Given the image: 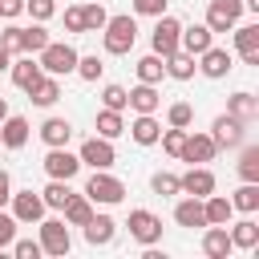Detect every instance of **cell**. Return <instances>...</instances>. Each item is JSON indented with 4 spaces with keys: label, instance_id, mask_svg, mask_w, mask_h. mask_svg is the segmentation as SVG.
I'll list each match as a JSON object with an SVG mask.
<instances>
[{
    "label": "cell",
    "instance_id": "6da1fadb",
    "mask_svg": "<svg viewBox=\"0 0 259 259\" xmlns=\"http://www.w3.org/2000/svg\"><path fill=\"white\" fill-rule=\"evenodd\" d=\"M134 40H138V20H134L130 12L105 20V28H101V45H105L109 57H125V53L134 49Z\"/></svg>",
    "mask_w": 259,
    "mask_h": 259
},
{
    "label": "cell",
    "instance_id": "7a4b0ae2",
    "mask_svg": "<svg viewBox=\"0 0 259 259\" xmlns=\"http://www.w3.org/2000/svg\"><path fill=\"white\" fill-rule=\"evenodd\" d=\"M77 49L69 45V40H49L40 53H36V65H40V73H49V77H69L73 69H77Z\"/></svg>",
    "mask_w": 259,
    "mask_h": 259
},
{
    "label": "cell",
    "instance_id": "3957f363",
    "mask_svg": "<svg viewBox=\"0 0 259 259\" xmlns=\"http://www.w3.org/2000/svg\"><path fill=\"white\" fill-rule=\"evenodd\" d=\"M85 198H89L93 206H97V202H101V206H117V202L125 198V182L113 178L109 170H93L89 182H85Z\"/></svg>",
    "mask_w": 259,
    "mask_h": 259
},
{
    "label": "cell",
    "instance_id": "277c9868",
    "mask_svg": "<svg viewBox=\"0 0 259 259\" xmlns=\"http://www.w3.org/2000/svg\"><path fill=\"white\" fill-rule=\"evenodd\" d=\"M40 227V251L45 255H69V247H73V235H69V223L65 219H40L36 223Z\"/></svg>",
    "mask_w": 259,
    "mask_h": 259
},
{
    "label": "cell",
    "instance_id": "5b68a950",
    "mask_svg": "<svg viewBox=\"0 0 259 259\" xmlns=\"http://www.w3.org/2000/svg\"><path fill=\"white\" fill-rule=\"evenodd\" d=\"M12 219L20 223V227H32V223H40L45 219V198H40V190H12Z\"/></svg>",
    "mask_w": 259,
    "mask_h": 259
},
{
    "label": "cell",
    "instance_id": "8992f818",
    "mask_svg": "<svg viewBox=\"0 0 259 259\" xmlns=\"http://www.w3.org/2000/svg\"><path fill=\"white\" fill-rule=\"evenodd\" d=\"M210 138H214L219 150H239V146L247 142V121H239V117H231V113H219L214 125H210Z\"/></svg>",
    "mask_w": 259,
    "mask_h": 259
},
{
    "label": "cell",
    "instance_id": "52a82bcc",
    "mask_svg": "<svg viewBox=\"0 0 259 259\" xmlns=\"http://www.w3.org/2000/svg\"><path fill=\"white\" fill-rule=\"evenodd\" d=\"M45 174L49 178H61V182H73L77 178V170H81V158L77 154H69V146H49V154H45Z\"/></svg>",
    "mask_w": 259,
    "mask_h": 259
},
{
    "label": "cell",
    "instance_id": "ba28073f",
    "mask_svg": "<svg viewBox=\"0 0 259 259\" xmlns=\"http://www.w3.org/2000/svg\"><path fill=\"white\" fill-rule=\"evenodd\" d=\"M77 158H81V166L109 170V166L117 162V150H113V142H109V138H85V142H81V150H77Z\"/></svg>",
    "mask_w": 259,
    "mask_h": 259
},
{
    "label": "cell",
    "instance_id": "9c48e42d",
    "mask_svg": "<svg viewBox=\"0 0 259 259\" xmlns=\"http://www.w3.org/2000/svg\"><path fill=\"white\" fill-rule=\"evenodd\" d=\"M158 24H154V32H150V49L158 53V57H170L174 49H178V36H182V24L174 20V16H154Z\"/></svg>",
    "mask_w": 259,
    "mask_h": 259
},
{
    "label": "cell",
    "instance_id": "30bf717a",
    "mask_svg": "<svg viewBox=\"0 0 259 259\" xmlns=\"http://www.w3.org/2000/svg\"><path fill=\"white\" fill-rule=\"evenodd\" d=\"M214 154H219V146H214V138L210 134H190L186 130V142H182V162H190V166H206V162H214Z\"/></svg>",
    "mask_w": 259,
    "mask_h": 259
},
{
    "label": "cell",
    "instance_id": "8fae6325",
    "mask_svg": "<svg viewBox=\"0 0 259 259\" xmlns=\"http://www.w3.org/2000/svg\"><path fill=\"white\" fill-rule=\"evenodd\" d=\"M130 235L142 243V247H154L158 239H162V219L154 214V210H130Z\"/></svg>",
    "mask_w": 259,
    "mask_h": 259
},
{
    "label": "cell",
    "instance_id": "7c38bea8",
    "mask_svg": "<svg viewBox=\"0 0 259 259\" xmlns=\"http://www.w3.org/2000/svg\"><path fill=\"white\" fill-rule=\"evenodd\" d=\"M194 61H198V73H202V77H210V81H223V77L235 69L231 53H227V49H219V45H210V49H206V53H198Z\"/></svg>",
    "mask_w": 259,
    "mask_h": 259
},
{
    "label": "cell",
    "instance_id": "4fadbf2b",
    "mask_svg": "<svg viewBox=\"0 0 259 259\" xmlns=\"http://www.w3.org/2000/svg\"><path fill=\"white\" fill-rule=\"evenodd\" d=\"M28 138H32V125H28V117H20V113H8V117L0 121V146H4V150H20Z\"/></svg>",
    "mask_w": 259,
    "mask_h": 259
},
{
    "label": "cell",
    "instance_id": "5bb4252c",
    "mask_svg": "<svg viewBox=\"0 0 259 259\" xmlns=\"http://www.w3.org/2000/svg\"><path fill=\"white\" fill-rule=\"evenodd\" d=\"M235 53L243 57V65H259V24H235Z\"/></svg>",
    "mask_w": 259,
    "mask_h": 259
},
{
    "label": "cell",
    "instance_id": "9a60e30c",
    "mask_svg": "<svg viewBox=\"0 0 259 259\" xmlns=\"http://www.w3.org/2000/svg\"><path fill=\"white\" fill-rule=\"evenodd\" d=\"M178 190L182 194H194V198H206L214 190V174L206 166H190L186 174H178Z\"/></svg>",
    "mask_w": 259,
    "mask_h": 259
},
{
    "label": "cell",
    "instance_id": "2e32d148",
    "mask_svg": "<svg viewBox=\"0 0 259 259\" xmlns=\"http://www.w3.org/2000/svg\"><path fill=\"white\" fill-rule=\"evenodd\" d=\"M81 231H85V243H89V247H109V243L117 239V223H113L109 214H97V210H93V219H89Z\"/></svg>",
    "mask_w": 259,
    "mask_h": 259
},
{
    "label": "cell",
    "instance_id": "e0dca14e",
    "mask_svg": "<svg viewBox=\"0 0 259 259\" xmlns=\"http://www.w3.org/2000/svg\"><path fill=\"white\" fill-rule=\"evenodd\" d=\"M210 45H214V32H210L206 24H190V28H182V36H178V49H182V53H190V57L206 53Z\"/></svg>",
    "mask_w": 259,
    "mask_h": 259
},
{
    "label": "cell",
    "instance_id": "ac0fdd59",
    "mask_svg": "<svg viewBox=\"0 0 259 259\" xmlns=\"http://www.w3.org/2000/svg\"><path fill=\"white\" fill-rule=\"evenodd\" d=\"M227 113L251 125V121H259V97H255V93H247V89H239V93H231V97H227Z\"/></svg>",
    "mask_w": 259,
    "mask_h": 259
},
{
    "label": "cell",
    "instance_id": "d6986e66",
    "mask_svg": "<svg viewBox=\"0 0 259 259\" xmlns=\"http://www.w3.org/2000/svg\"><path fill=\"white\" fill-rule=\"evenodd\" d=\"M125 134H130L138 146H158V134H162V125H158V117H154V113H138V117L125 125Z\"/></svg>",
    "mask_w": 259,
    "mask_h": 259
},
{
    "label": "cell",
    "instance_id": "ffe728a7",
    "mask_svg": "<svg viewBox=\"0 0 259 259\" xmlns=\"http://www.w3.org/2000/svg\"><path fill=\"white\" fill-rule=\"evenodd\" d=\"M202 214H206V227H227L231 223V214H235V206H231V198L227 194H206L202 198Z\"/></svg>",
    "mask_w": 259,
    "mask_h": 259
},
{
    "label": "cell",
    "instance_id": "44dd1931",
    "mask_svg": "<svg viewBox=\"0 0 259 259\" xmlns=\"http://www.w3.org/2000/svg\"><path fill=\"white\" fill-rule=\"evenodd\" d=\"M227 227H231V223H227ZM227 235H231V247H235V251H255V247H259V223H255L251 214L239 219Z\"/></svg>",
    "mask_w": 259,
    "mask_h": 259
},
{
    "label": "cell",
    "instance_id": "7402d4cb",
    "mask_svg": "<svg viewBox=\"0 0 259 259\" xmlns=\"http://www.w3.org/2000/svg\"><path fill=\"white\" fill-rule=\"evenodd\" d=\"M158 105H162V93H158V85H146V81H138V85L130 89V109H134V113H158Z\"/></svg>",
    "mask_w": 259,
    "mask_h": 259
},
{
    "label": "cell",
    "instance_id": "603a6c76",
    "mask_svg": "<svg viewBox=\"0 0 259 259\" xmlns=\"http://www.w3.org/2000/svg\"><path fill=\"white\" fill-rule=\"evenodd\" d=\"M174 223L178 227H206V214H202V198H194V194H186L182 202H174Z\"/></svg>",
    "mask_w": 259,
    "mask_h": 259
},
{
    "label": "cell",
    "instance_id": "cb8c5ba5",
    "mask_svg": "<svg viewBox=\"0 0 259 259\" xmlns=\"http://www.w3.org/2000/svg\"><path fill=\"white\" fill-rule=\"evenodd\" d=\"M235 247H231V235H227V227H206L202 231V255L206 259H227Z\"/></svg>",
    "mask_w": 259,
    "mask_h": 259
},
{
    "label": "cell",
    "instance_id": "d4e9b609",
    "mask_svg": "<svg viewBox=\"0 0 259 259\" xmlns=\"http://www.w3.org/2000/svg\"><path fill=\"white\" fill-rule=\"evenodd\" d=\"M162 65H166V77H174V81H190L198 73V61L190 53H182V49H174L170 57H162Z\"/></svg>",
    "mask_w": 259,
    "mask_h": 259
},
{
    "label": "cell",
    "instance_id": "484cf974",
    "mask_svg": "<svg viewBox=\"0 0 259 259\" xmlns=\"http://www.w3.org/2000/svg\"><path fill=\"white\" fill-rule=\"evenodd\" d=\"M40 142H45V146H69V142H73V121H69V117H45Z\"/></svg>",
    "mask_w": 259,
    "mask_h": 259
},
{
    "label": "cell",
    "instance_id": "4316f807",
    "mask_svg": "<svg viewBox=\"0 0 259 259\" xmlns=\"http://www.w3.org/2000/svg\"><path fill=\"white\" fill-rule=\"evenodd\" d=\"M28 101H32V105H40V109L57 105V101H61V81L45 73V77H40V81H36V85L28 89Z\"/></svg>",
    "mask_w": 259,
    "mask_h": 259
},
{
    "label": "cell",
    "instance_id": "83f0119b",
    "mask_svg": "<svg viewBox=\"0 0 259 259\" xmlns=\"http://www.w3.org/2000/svg\"><path fill=\"white\" fill-rule=\"evenodd\" d=\"M8 69H12V85H20L24 93H28V89H32V85L45 77V73H40V65H36L32 57H20V61H12Z\"/></svg>",
    "mask_w": 259,
    "mask_h": 259
},
{
    "label": "cell",
    "instance_id": "f1b7e54d",
    "mask_svg": "<svg viewBox=\"0 0 259 259\" xmlns=\"http://www.w3.org/2000/svg\"><path fill=\"white\" fill-rule=\"evenodd\" d=\"M93 130H97V138H121L125 134V117L117 113V109H97V117H93Z\"/></svg>",
    "mask_w": 259,
    "mask_h": 259
},
{
    "label": "cell",
    "instance_id": "f546056e",
    "mask_svg": "<svg viewBox=\"0 0 259 259\" xmlns=\"http://www.w3.org/2000/svg\"><path fill=\"white\" fill-rule=\"evenodd\" d=\"M61 214H65V223H69V227H85V223L93 219V202H89L85 194H73V198L61 206Z\"/></svg>",
    "mask_w": 259,
    "mask_h": 259
},
{
    "label": "cell",
    "instance_id": "4dcf8cb0",
    "mask_svg": "<svg viewBox=\"0 0 259 259\" xmlns=\"http://www.w3.org/2000/svg\"><path fill=\"white\" fill-rule=\"evenodd\" d=\"M134 69H138V81H146V85H162V77H166V65L158 53H146Z\"/></svg>",
    "mask_w": 259,
    "mask_h": 259
},
{
    "label": "cell",
    "instance_id": "1f68e13d",
    "mask_svg": "<svg viewBox=\"0 0 259 259\" xmlns=\"http://www.w3.org/2000/svg\"><path fill=\"white\" fill-rule=\"evenodd\" d=\"M231 206L243 210V214H255V210H259V182H243V186L231 194Z\"/></svg>",
    "mask_w": 259,
    "mask_h": 259
},
{
    "label": "cell",
    "instance_id": "d6a6232c",
    "mask_svg": "<svg viewBox=\"0 0 259 259\" xmlns=\"http://www.w3.org/2000/svg\"><path fill=\"white\" fill-rule=\"evenodd\" d=\"M45 45H49V32H45L40 20H32V28H20V53H32L36 57Z\"/></svg>",
    "mask_w": 259,
    "mask_h": 259
},
{
    "label": "cell",
    "instance_id": "836d02e7",
    "mask_svg": "<svg viewBox=\"0 0 259 259\" xmlns=\"http://www.w3.org/2000/svg\"><path fill=\"white\" fill-rule=\"evenodd\" d=\"M40 198H45V206H49V210H61V206L73 198V190H69V182H61V178H49V186L40 190Z\"/></svg>",
    "mask_w": 259,
    "mask_h": 259
},
{
    "label": "cell",
    "instance_id": "e575fe53",
    "mask_svg": "<svg viewBox=\"0 0 259 259\" xmlns=\"http://www.w3.org/2000/svg\"><path fill=\"white\" fill-rule=\"evenodd\" d=\"M239 178L243 182H259V146H243V154H239Z\"/></svg>",
    "mask_w": 259,
    "mask_h": 259
},
{
    "label": "cell",
    "instance_id": "d590c367",
    "mask_svg": "<svg viewBox=\"0 0 259 259\" xmlns=\"http://www.w3.org/2000/svg\"><path fill=\"white\" fill-rule=\"evenodd\" d=\"M81 20H85V32H101L105 20H109V12L93 0V4H81Z\"/></svg>",
    "mask_w": 259,
    "mask_h": 259
},
{
    "label": "cell",
    "instance_id": "8d00e7d4",
    "mask_svg": "<svg viewBox=\"0 0 259 259\" xmlns=\"http://www.w3.org/2000/svg\"><path fill=\"white\" fill-rule=\"evenodd\" d=\"M81 81H97L101 73H105V61L97 57V53H89V57H77V69H73Z\"/></svg>",
    "mask_w": 259,
    "mask_h": 259
},
{
    "label": "cell",
    "instance_id": "74e56055",
    "mask_svg": "<svg viewBox=\"0 0 259 259\" xmlns=\"http://www.w3.org/2000/svg\"><path fill=\"white\" fill-rule=\"evenodd\" d=\"M101 109H130V89H121V85H105L101 89Z\"/></svg>",
    "mask_w": 259,
    "mask_h": 259
},
{
    "label": "cell",
    "instance_id": "f35d334b",
    "mask_svg": "<svg viewBox=\"0 0 259 259\" xmlns=\"http://www.w3.org/2000/svg\"><path fill=\"white\" fill-rule=\"evenodd\" d=\"M166 121L178 125V130H190V121H194V105H190V101H174V105L166 109Z\"/></svg>",
    "mask_w": 259,
    "mask_h": 259
},
{
    "label": "cell",
    "instance_id": "ab89813d",
    "mask_svg": "<svg viewBox=\"0 0 259 259\" xmlns=\"http://www.w3.org/2000/svg\"><path fill=\"white\" fill-rule=\"evenodd\" d=\"M150 190H154V194H162V198L182 194V190H178V174H170V170H158V174L150 178Z\"/></svg>",
    "mask_w": 259,
    "mask_h": 259
},
{
    "label": "cell",
    "instance_id": "60d3db41",
    "mask_svg": "<svg viewBox=\"0 0 259 259\" xmlns=\"http://www.w3.org/2000/svg\"><path fill=\"white\" fill-rule=\"evenodd\" d=\"M158 142H162V150H166L170 158H178V154H182V142H186V130L170 125V130H162V134H158Z\"/></svg>",
    "mask_w": 259,
    "mask_h": 259
},
{
    "label": "cell",
    "instance_id": "b9f144b4",
    "mask_svg": "<svg viewBox=\"0 0 259 259\" xmlns=\"http://www.w3.org/2000/svg\"><path fill=\"white\" fill-rule=\"evenodd\" d=\"M24 12H28L32 20H40V24H45V20H53V16H57V0H24Z\"/></svg>",
    "mask_w": 259,
    "mask_h": 259
},
{
    "label": "cell",
    "instance_id": "7bdbcfd3",
    "mask_svg": "<svg viewBox=\"0 0 259 259\" xmlns=\"http://www.w3.org/2000/svg\"><path fill=\"white\" fill-rule=\"evenodd\" d=\"M202 24H206L210 32H231L239 20H231V16H227V12H219V8H206V20H202Z\"/></svg>",
    "mask_w": 259,
    "mask_h": 259
},
{
    "label": "cell",
    "instance_id": "ee69618b",
    "mask_svg": "<svg viewBox=\"0 0 259 259\" xmlns=\"http://www.w3.org/2000/svg\"><path fill=\"white\" fill-rule=\"evenodd\" d=\"M12 255H16V259H40L45 251H40L36 239H12Z\"/></svg>",
    "mask_w": 259,
    "mask_h": 259
},
{
    "label": "cell",
    "instance_id": "f6af8a7d",
    "mask_svg": "<svg viewBox=\"0 0 259 259\" xmlns=\"http://www.w3.org/2000/svg\"><path fill=\"white\" fill-rule=\"evenodd\" d=\"M0 49L12 57V53H20V28L16 24H8V28H0Z\"/></svg>",
    "mask_w": 259,
    "mask_h": 259
},
{
    "label": "cell",
    "instance_id": "bcb514c9",
    "mask_svg": "<svg viewBox=\"0 0 259 259\" xmlns=\"http://www.w3.org/2000/svg\"><path fill=\"white\" fill-rule=\"evenodd\" d=\"M16 227H20V223H16L12 214H4V210H0V251H4V247H12V239H16Z\"/></svg>",
    "mask_w": 259,
    "mask_h": 259
},
{
    "label": "cell",
    "instance_id": "7dc6e473",
    "mask_svg": "<svg viewBox=\"0 0 259 259\" xmlns=\"http://www.w3.org/2000/svg\"><path fill=\"white\" fill-rule=\"evenodd\" d=\"M170 0H134V12L138 16H162Z\"/></svg>",
    "mask_w": 259,
    "mask_h": 259
},
{
    "label": "cell",
    "instance_id": "c3c4849f",
    "mask_svg": "<svg viewBox=\"0 0 259 259\" xmlns=\"http://www.w3.org/2000/svg\"><path fill=\"white\" fill-rule=\"evenodd\" d=\"M65 32H85V20H81V4H77V8H65Z\"/></svg>",
    "mask_w": 259,
    "mask_h": 259
},
{
    "label": "cell",
    "instance_id": "681fc988",
    "mask_svg": "<svg viewBox=\"0 0 259 259\" xmlns=\"http://www.w3.org/2000/svg\"><path fill=\"white\" fill-rule=\"evenodd\" d=\"M210 8H219V12H227L231 20H239V16H243V0H210Z\"/></svg>",
    "mask_w": 259,
    "mask_h": 259
},
{
    "label": "cell",
    "instance_id": "f907efd6",
    "mask_svg": "<svg viewBox=\"0 0 259 259\" xmlns=\"http://www.w3.org/2000/svg\"><path fill=\"white\" fill-rule=\"evenodd\" d=\"M20 12H24V0H0V16L4 20H16Z\"/></svg>",
    "mask_w": 259,
    "mask_h": 259
},
{
    "label": "cell",
    "instance_id": "816d5d0a",
    "mask_svg": "<svg viewBox=\"0 0 259 259\" xmlns=\"http://www.w3.org/2000/svg\"><path fill=\"white\" fill-rule=\"evenodd\" d=\"M8 198H12V174H8V170H0V206H4Z\"/></svg>",
    "mask_w": 259,
    "mask_h": 259
},
{
    "label": "cell",
    "instance_id": "f5cc1de1",
    "mask_svg": "<svg viewBox=\"0 0 259 259\" xmlns=\"http://www.w3.org/2000/svg\"><path fill=\"white\" fill-rule=\"evenodd\" d=\"M8 65H12V57H8V53H4V49H0V73H4V69H8Z\"/></svg>",
    "mask_w": 259,
    "mask_h": 259
},
{
    "label": "cell",
    "instance_id": "db71d44e",
    "mask_svg": "<svg viewBox=\"0 0 259 259\" xmlns=\"http://www.w3.org/2000/svg\"><path fill=\"white\" fill-rule=\"evenodd\" d=\"M8 117V97H0V121Z\"/></svg>",
    "mask_w": 259,
    "mask_h": 259
}]
</instances>
